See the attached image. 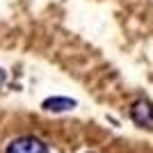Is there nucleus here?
<instances>
[{"label": "nucleus", "mask_w": 153, "mask_h": 153, "mask_svg": "<svg viewBox=\"0 0 153 153\" xmlns=\"http://www.w3.org/2000/svg\"><path fill=\"white\" fill-rule=\"evenodd\" d=\"M2 82H5V71L0 69V85H2Z\"/></svg>", "instance_id": "4"}, {"label": "nucleus", "mask_w": 153, "mask_h": 153, "mask_svg": "<svg viewBox=\"0 0 153 153\" xmlns=\"http://www.w3.org/2000/svg\"><path fill=\"white\" fill-rule=\"evenodd\" d=\"M5 153H51L48 144L37 135H21L7 144Z\"/></svg>", "instance_id": "1"}, {"label": "nucleus", "mask_w": 153, "mask_h": 153, "mask_svg": "<svg viewBox=\"0 0 153 153\" xmlns=\"http://www.w3.org/2000/svg\"><path fill=\"white\" fill-rule=\"evenodd\" d=\"M76 108V101H71V98H46L44 101V110H51V112H64V110H73Z\"/></svg>", "instance_id": "3"}, {"label": "nucleus", "mask_w": 153, "mask_h": 153, "mask_svg": "<svg viewBox=\"0 0 153 153\" xmlns=\"http://www.w3.org/2000/svg\"><path fill=\"white\" fill-rule=\"evenodd\" d=\"M130 119L140 128H153V103L146 98H137L130 105Z\"/></svg>", "instance_id": "2"}]
</instances>
